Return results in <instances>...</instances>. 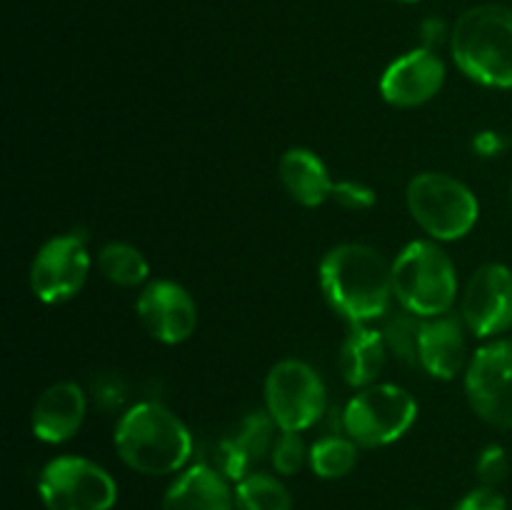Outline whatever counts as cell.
I'll return each mask as SVG.
<instances>
[{
  "label": "cell",
  "instance_id": "4dcf8cb0",
  "mask_svg": "<svg viewBox=\"0 0 512 510\" xmlns=\"http://www.w3.org/2000/svg\"><path fill=\"white\" fill-rule=\"evenodd\" d=\"M510 205H512V185H510Z\"/></svg>",
  "mask_w": 512,
  "mask_h": 510
},
{
  "label": "cell",
  "instance_id": "8fae6325",
  "mask_svg": "<svg viewBox=\"0 0 512 510\" xmlns=\"http://www.w3.org/2000/svg\"><path fill=\"white\" fill-rule=\"evenodd\" d=\"M465 328L478 338H495L512 328V270L485 263L470 275L460 298Z\"/></svg>",
  "mask_w": 512,
  "mask_h": 510
},
{
  "label": "cell",
  "instance_id": "f546056e",
  "mask_svg": "<svg viewBox=\"0 0 512 510\" xmlns=\"http://www.w3.org/2000/svg\"><path fill=\"white\" fill-rule=\"evenodd\" d=\"M400 3H420V0H400Z\"/></svg>",
  "mask_w": 512,
  "mask_h": 510
},
{
  "label": "cell",
  "instance_id": "d6986e66",
  "mask_svg": "<svg viewBox=\"0 0 512 510\" xmlns=\"http://www.w3.org/2000/svg\"><path fill=\"white\" fill-rule=\"evenodd\" d=\"M98 268L105 280L120 285V288H138L150 275V265L145 255L135 245L120 243V240L105 243L100 248Z\"/></svg>",
  "mask_w": 512,
  "mask_h": 510
},
{
  "label": "cell",
  "instance_id": "5bb4252c",
  "mask_svg": "<svg viewBox=\"0 0 512 510\" xmlns=\"http://www.w3.org/2000/svg\"><path fill=\"white\" fill-rule=\"evenodd\" d=\"M88 410L83 388L73 380H60L45 388L30 413V428L40 443L60 445L80 430Z\"/></svg>",
  "mask_w": 512,
  "mask_h": 510
},
{
  "label": "cell",
  "instance_id": "ba28073f",
  "mask_svg": "<svg viewBox=\"0 0 512 510\" xmlns=\"http://www.w3.org/2000/svg\"><path fill=\"white\" fill-rule=\"evenodd\" d=\"M38 495L48 510H110L118 500V485L93 460L60 455L40 470Z\"/></svg>",
  "mask_w": 512,
  "mask_h": 510
},
{
  "label": "cell",
  "instance_id": "2e32d148",
  "mask_svg": "<svg viewBox=\"0 0 512 510\" xmlns=\"http://www.w3.org/2000/svg\"><path fill=\"white\" fill-rule=\"evenodd\" d=\"M163 510H235V490L215 465H190L165 490Z\"/></svg>",
  "mask_w": 512,
  "mask_h": 510
},
{
  "label": "cell",
  "instance_id": "cb8c5ba5",
  "mask_svg": "<svg viewBox=\"0 0 512 510\" xmlns=\"http://www.w3.org/2000/svg\"><path fill=\"white\" fill-rule=\"evenodd\" d=\"M305 460H310V450L305 448L300 433H290V430H280L275 438L273 450H270V463L280 475H295L303 470Z\"/></svg>",
  "mask_w": 512,
  "mask_h": 510
},
{
  "label": "cell",
  "instance_id": "83f0119b",
  "mask_svg": "<svg viewBox=\"0 0 512 510\" xmlns=\"http://www.w3.org/2000/svg\"><path fill=\"white\" fill-rule=\"evenodd\" d=\"M420 35H423V48L435 50V45L443 43V40H445V25H443V20H438V18L425 20L423 28H420Z\"/></svg>",
  "mask_w": 512,
  "mask_h": 510
},
{
  "label": "cell",
  "instance_id": "e0dca14e",
  "mask_svg": "<svg viewBox=\"0 0 512 510\" xmlns=\"http://www.w3.org/2000/svg\"><path fill=\"white\" fill-rule=\"evenodd\" d=\"M280 183L285 193L303 208H318L325 200L333 198V178L328 173V165L323 163L318 153L308 148H290L280 158L278 165Z\"/></svg>",
  "mask_w": 512,
  "mask_h": 510
},
{
  "label": "cell",
  "instance_id": "52a82bcc",
  "mask_svg": "<svg viewBox=\"0 0 512 510\" xmlns=\"http://www.w3.org/2000/svg\"><path fill=\"white\" fill-rule=\"evenodd\" d=\"M328 408V390L313 365L285 358L265 378V410L280 430L303 433L313 428Z\"/></svg>",
  "mask_w": 512,
  "mask_h": 510
},
{
  "label": "cell",
  "instance_id": "8992f818",
  "mask_svg": "<svg viewBox=\"0 0 512 510\" xmlns=\"http://www.w3.org/2000/svg\"><path fill=\"white\" fill-rule=\"evenodd\" d=\"M418 418V403L405 388L375 383L358 390L343 410V430L360 448H385L403 438Z\"/></svg>",
  "mask_w": 512,
  "mask_h": 510
},
{
  "label": "cell",
  "instance_id": "7a4b0ae2",
  "mask_svg": "<svg viewBox=\"0 0 512 510\" xmlns=\"http://www.w3.org/2000/svg\"><path fill=\"white\" fill-rule=\"evenodd\" d=\"M115 453L135 473L170 475L193 455V435L170 408L143 400L120 415L113 433Z\"/></svg>",
  "mask_w": 512,
  "mask_h": 510
},
{
  "label": "cell",
  "instance_id": "7402d4cb",
  "mask_svg": "<svg viewBox=\"0 0 512 510\" xmlns=\"http://www.w3.org/2000/svg\"><path fill=\"white\" fill-rule=\"evenodd\" d=\"M275 430H280L275 425V420L270 418V413H250L240 420L238 430L233 435H228L230 440L235 443V448H240V453L255 463V460L270 458V450L275 445Z\"/></svg>",
  "mask_w": 512,
  "mask_h": 510
},
{
  "label": "cell",
  "instance_id": "ffe728a7",
  "mask_svg": "<svg viewBox=\"0 0 512 510\" xmlns=\"http://www.w3.org/2000/svg\"><path fill=\"white\" fill-rule=\"evenodd\" d=\"M233 490L238 510H293L288 488L275 475L248 473Z\"/></svg>",
  "mask_w": 512,
  "mask_h": 510
},
{
  "label": "cell",
  "instance_id": "44dd1931",
  "mask_svg": "<svg viewBox=\"0 0 512 510\" xmlns=\"http://www.w3.org/2000/svg\"><path fill=\"white\" fill-rule=\"evenodd\" d=\"M358 448L360 445L350 440L348 435H328V438H320L318 443H313L308 463L318 478H345L358 463Z\"/></svg>",
  "mask_w": 512,
  "mask_h": 510
},
{
  "label": "cell",
  "instance_id": "484cf974",
  "mask_svg": "<svg viewBox=\"0 0 512 510\" xmlns=\"http://www.w3.org/2000/svg\"><path fill=\"white\" fill-rule=\"evenodd\" d=\"M340 208L353 210V213H363L375 205V190L370 185L358 183V180H340L333 188V198Z\"/></svg>",
  "mask_w": 512,
  "mask_h": 510
},
{
  "label": "cell",
  "instance_id": "f1b7e54d",
  "mask_svg": "<svg viewBox=\"0 0 512 510\" xmlns=\"http://www.w3.org/2000/svg\"><path fill=\"white\" fill-rule=\"evenodd\" d=\"M503 138H498V133H480L475 138V150L480 155H495L498 150H503Z\"/></svg>",
  "mask_w": 512,
  "mask_h": 510
},
{
  "label": "cell",
  "instance_id": "30bf717a",
  "mask_svg": "<svg viewBox=\"0 0 512 510\" xmlns=\"http://www.w3.org/2000/svg\"><path fill=\"white\" fill-rule=\"evenodd\" d=\"M90 273V250L83 233H65L45 240L30 263V290L45 305L73 300Z\"/></svg>",
  "mask_w": 512,
  "mask_h": 510
},
{
  "label": "cell",
  "instance_id": "6da1fadb",
  "mask_svg": "<svg viewBox=\"0 0 512 510\" xmlns=\"http://www.w3.org/2000/svg\"><path fill=\"white\" fill-rule=\"evenodd\" d=\"M320 290L340 318L368 325L388 315L395 298L393 263L370 245H335L320 263Z\"/></svg>",
  "mask_w": 512,
  "mask_h": 510
},
{
  "label": "cell",
  "instance_id": "4316f807",
  "mask_svg": "<svg viewBox=\"0 0 512 510\" xmlns=\"http://www.w3.org/2000/svg\"><path fill=\"white\" fill-rule=\"evenodd\" d=\"M455 510H508V503L500 495L498 488H488V485H480V488L470 490Z\"/></svg>",
  "mask_w": 512,
  "mask_h": 510
},
{
  "label": "cell",
  "instance_id": "ac0fdd59",
  "mask_svg": "<svg viewBox=\"0 0 512 510\" xmlns=\"http://www.w3.org/2000/svg\"><path fill=\"white\" fill-rule=\"evenodd\" d=\"M385 360H388V345H385L383 330H375L370 325H350L338 358L345 383L358 390L375 385L383 373Z\"/></svg>",
  "mask_w": 512,
  "mask_h": 510
},
{
  "label": "cell",
  "instance_id": "9a60e30c",
  "mask_svg": "<svg viewBox=\"0 0 512 510\" xmlns=\"http://www.w3.org/2000/svg\"><path fill=\"white\" fill-rule=\"evenodd\" d=\"M465 323H460L453 315H438V318H425L420 328L418 360L420 368L438 380L458 378L460 370L468 368V355H465Z\"/></svg>",
  "mask_w": 512,
  "mask_h": 510
},
{
  "label": "cell",
  "instance_id": "9c48e42d",
  "mask_svg": "<svg viewBox=\"0 0 512 510\" xmlns=\"http://www.w3.org/2000/svg\"><path fill=\"white\" fill-rule=\"evenodd\" d=\"M465 395L480 420L512 430V340H490L465 368Z\"/></svg>",
  "mask_w": 512,
  "mask_h": 510
},
{
  "label": "cell",
  "instance_id": "5b68a950",
  "mask_svg": "<svg viewBox=\"0 0 512 510\" xmlns=\"http://www.w3.org/2000/svg\"><path fill=\"white\" fill-rule=\"evenodd\" d=\"M405 200L415 223L435 243L465 238L480 218V205L473 190L448 173H418L408 183Z\"/></svg>",
  "mask_w": 512,
  "mask_h": 510
},
{
  "label": "cell",
  "instance_id": "603a6c76",
  "mask_svg": "<svg viewBox=\"0 0 512 510\" xmlns=\"http://www.w3.org/2000/svg\"><path fill=\"white\" fill-rule=\"evenodd\" d=\"M420 328H423V318L408 313V310H400V313L390 315L385 320L383 338L388 345V353H393L395 358L403 360L408 365H420L418 360V343H420Z\"/></svg>",
  "mask_w": 512,
  "mask_h": 510
},
{
  "label": "cell",
  "instance_id": "d4e9b609",
  "mask_svg": "<svg viewBox=\"0 0 512 510\" xmlns=\"http://www.w3.org/2000/svg\"><path fill=\"white\" fill-rule=\"evenodd\" d=\"M475 470H478L480 483L488 485V488H498L510 473V460L503 445H488V448L478 455Z\"/></svg>",
  "mask_w": 512,
  "mask_h": 510
},
{
  "label": "cell",
  "instance_id": "3957f363",
  "mask_svg": "<svg viewBox=\"0 0 512 510\" xmlns=\"http://www.w3.org/2000/svg\"><path fill=\"white\" fill-rule=\"evenodd\" d=\"M450 50L473 83L512 88V10L495 3L468 8L450 30Z\"/></svg>",
  "mask_w": 512,
  "mask_h": 510
},
{
  "label": "cell",
  "instance_id": "4fadbf2b",
  "mask_svg": "<svg viewBox=\"0 0 512 510\" xmlns=\"http://www.w3.org/2000/svg\"><path fill=\"white\" fill-rule=\"evenodd\" d=\"M445 83V63L430 48L400 55L380 78V95L393 108H418L433 100Z\"/></svg>",
  "mask_w": 512,
  "mask_h": 510
},
{
  "label": "cell",
  "instance_id": "7c38bea8",
  "mask_svg": "<svg viewBox=\"0 0 512 510\" xmlns=\"http://www.w3.org/2000/svg\"><path fill=\"white\" fill-rule=\"evenodd\" d=\"M140 325L163 345H180L198 328V305L175 280H153L135 300Z\"/></svg>",
  "mask_w": 512,
  "mask_h": 510
},
{
  "label": "cell",
  "instance_id": "277c9868",
  "mask_svg": "<svg viewBox=\"0 0 512 510\" xmlns=\"http://www.w3.org/2000/svg\"><path fill=\"white\" fill-rule=\"evenodd\" d=\"M393 293L400 308L418 318L448 315L458 298V275L435 240H413L393 260Z\"/></svg>",
  "mask_w": 512,
  "mask_h": 510
}]
</instances>
